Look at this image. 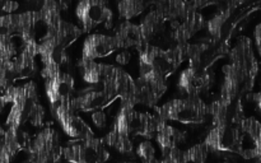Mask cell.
I'll list each match as a JSON object with an SVG mask.
<instances>
[{
  "label": "cell",
  "instance_id": "obj_23",
  "mask_svg": "<svg viewBox=\"0 0 261 163\" xmlns=\"http://www.w3.org/2000/svg\"><path fill=\"white\" fill-rule=\"evenodd\" d=\"M79 69H81L82 78L86 83L88 84H96L103 83L105 76H106L107 71H109L110 65L103 63H96V61H79Z\"/></svg>",
  "mask_w": 261,
  "mask_h": 163
},
{
  "label": "cell",
  "instance_id": "obj_44",
  "mask_svg": "<svg viewBox=\"0 0 261 163\" xmlns=\"http://www.w3.org/2000/svg\"><path fill=\"white\" fill-rule=\"evenodd\" d=\"M223 163H228V162H223Z\"/></svg>",
  "mask_w": 261,
  "mask_h": 163
},
{
  "label": "cell",
  "instance_id": "obj_34",
  "mask_svg": "<svg viewBox=\"0 0 261 163\" xmlns=\"http://www.w3.org/2000/svg\"><path fill=\"white\" fill-rule=\"evenodd\" d=\"M254 43L257 53H259V56L261 58V22L257 23L254 28Z\"/></svg>",
  "mask_w": 261,
  "mask_h": 163
},
{
  "label": "cell",
  "instance_id": "obj_9",
  "mask_svg": "<svg viewBox=\"0 0 261 163\" xmlns=\"http://www.w3.org/2000/svg\"><path fill=\"white\" fill-rule=\"evenodd\" d=\"M75 15L84 32H91L101 24L110 28L114 18L111 8L105 0H83L78 3Z\"/></svg>",
  "mask_w": 261,
  "mask_h": 163
},
{
  "label": "cell",
  "instance_id": "obj_3",
  "mask_svg": "<svg viewBox=\"0 0 261 163\" xmlns=\"http://www.w3.org/2000/svg\"><path fill=\"white\" fill-rule=\"evenodd\" d=\"M154 110L155 115L165 121H176L184 125L204 124L211 116V104L193 97L172 99Z\"/></svg>",
  "mask_w": 261,
  "mask_h": 163
},
{
  "label": "cell",
  "instance_id": "obj_14",
  "mask_svg": "<svg viewBox=\"0 0 261 163\" xmlns=\"http://www.w3.org/2000/svg\"><path fill=\"white\" fill-rule=\"evenodd\" d=\"M117 42L114 36L92 33L87 36L82 46V59L86 61H94L96 59H105L117 50Z\"/></svg>",
  "mask_w": 261,
  "mask_h": 163
},
{
  "label": "cell",
  "instance_id": "obj_36",
  "mask_svg": "<svg viewBox=\"0 0 261 163\" xmlns=\"http://www.w3.org/2000/svg\"><path fill=\"white\" fill-rule=\"evenodd\" d=\"M19 8V4L15 2H0V10L5 13H13Z\"/></svg>",
  "mask_w": 261,
  "mask_h": 163
},
{
  "label": "cell",
  "instance_id": "obj_29",
  "mask_svg": "<svg viewBox=\"0 0 261 163\" xmlns=\"http://www.w3.org/2000/svg\"><path fill=\"white\" fill-rule=\"evenodd\" d=\"M17 55V47L12 40L2 41L0 42V63L13 61Z\"/></svg>",
  "mask_w": 261,
  "mask_h": 163
},
{
  "label": "cell",
  "instance_id": "obj_5",
  "mask_svg": "<svg viewBox=\"0 0 261 163\" xmlns=\"http://www.w3.org/2000/svg\"><path fill=\"white\" fill-rule=\"evenodd\" d=\"M203 143L208 147L209 152L242 155L244 132L236 125H213Z\"/></svg>",
  "mask_w": 261,
  "mask_h": 163
},
{
  "label": "cell",
  "instance_id": "obj_22",
  "mask_svg": "<svg viewBox=\"0 0 261 163\" xmlns=\"http://www.w3.org/2000/svg\"><path fill=\"white\" fill-rule=\"evenodd\" d=\"M166 22H167V18L165 17V14L158 8H155L154 10H150L145 15L144 19L139 24L143 41H144L145 45L149 43V41L154 38L158 33L162 32Z\"/></svg>",
  "mask_w": 261,
  "mask_h": 163
},
{
  "label": "cell",
  "instance_id": "obj_8",
  "mask_svg": "<svg viewBox=\"0 0 261 163\" xmlns=\"http://www.w3.org/2000/svg\"><path fill=\"white\" fill-rule=\"evenodd\" d=\"M63 150V148L60 147L59 134L53 127H45L41 130L31 140L27 148L30 160L35 163L56 162Z\"/></svg>",
  "mask_w": 261,
  "mask_h": 163
},
{
  "label": "cell",
  "instance_id": "obj_10",
  "mask_svg": "<svg viewBox=\"0 0 261 163\" xmlns=\"http://www.w3.org/2000/svg\"><path fill=\"white\" fill-rule=\"evenodd\" d=\"M51 111L63 131L68 137L76 140H87L94 138L92 127L74 112L75 110L71 107V99L63 102L55 108H51Z\"/></svg>",
  "mask_w": 261,
  "mask_h": 163
},
{
  "label": "cell",
  "instance_id": "obj_31",
  "mask_svg": "<svg viewBox=\"0 0 261 163\" xmlns=\"http://www.w3.org/2000/svg\"><path fill=\"white\" fill-rule=\"evenodd\" d=\"M45 108L41 103H37L33 107L32 112H31L30 116V124L33 126H41L43 124V120H45Z\"/></svg>",
  "mask_w": 261,
  "mask_h": 163
},
{
  "label": "cell",
  "instance_id": "obj_13",
  "mask_svg": "<svg viewBox=\"0 0 261 163\" xmlns=\"http://www.w3.org/2000/svg\"><path fill=\"white\" fill-rule=\"evenodd\" d=\"M75 82L69 73L59 71L50 78L45 79V91L51 108H55L63 102L73 98Z\"/></svg>",
  "mask_w": 261,
  "mask_h": 163
},
{
  "label": "cell",
  "instance_id": "obj_17",
  "mask_svg": "<svg viewBox=\"0 0 261 163\" xmlns=\"http://www.w3.org/2000/svg\"><path fill=\"white\" fill-rule=\"evenodd\" d=\"M154 139L157 140V144L162 152V155H165L170 153L171 150L178 148L180 144H184L186 140V134L185 131H181L176 127L171 126L167 124V121L162 120L160 126H158Z\"/></svg>",
  "mask_w": 261,
  "mask_h": 163
},
{
  "label": "cell",
  "instance_id": "obj_21",
  "mask_svg": "<svg viewBox=\"0 0 261 163\" xmlns=\"http://www.w3.org/2000/svg\"><path fill=\"white\" fill-rule=\"evenodd\" d=\"M82 32H83L82 28L76 27L73 23L61 19L60 22L56 23L54 27L47 28L46 35L50 36L51 38H54L59 46H61V47L66 50V47H69L74 41L78 40V38L81 37Z\"/></svg>",
  "mask_w": 261,
  "mask_h": 163
},
{
  "label": "cell",
  "instance_id": "obj_41",
  "mask_svg": "<svg viewBox=\"0 0 261 163\" xmlns=\"http://www.w3.org/2000/svg\"><path fill=\"white\" fill-rule=\"evenodd\" d=\"M256 163H261V159L260 160H256Z\"/></svg>",
  "mask_w": 261,
  "mask_h": 163
},
{
  "label": "cell",
  "instance_id": "obj_38",
  "mask_svg": "<svg viewBox=\"0 0 261 163\" xmlns=\"http://www.w3.org/2000/svg\"><path fill=\"white\" fill-rule=\"evenodd\" d=\"M8 103H9V102H8L7 97H5L4 94H2V96H0V114H2V111L5 108V106H7Z\"/></svg>",
  "mask_w": 261,
  "mask_h": 163
},
{
  "label": "cell",
  "instance_id": "obj_20",
  "mask_svg": "<svg viewBox=\"0 0 261 163\" xmlns=\"http://www.w3.org/2000/svg\"><path fill=\"white\" fill-rule=\"evenodd\" d=\"M204 27V17L199 12H194L189 14L184 20H181L172 32V38L176 41V45L188 43V41L195 35L198 31Z\"/></svg>",
  "mask_w": 261,
  "mask_h": 163
},
{
  "label": "cell",
  "instance_id": "obj_19",
  "mask_svg": "<svg viewBox=\"0 0 261 163\" xmlns=\"http://www.w3.org/2000/svg\"><path fill=\"white\" fill-rule=\"evenodd\" d=\"M114 37L116 40L119 48L137 47L139 50L142 46L145 45L144 41H143L139 24L132 23L130 20H124L122 23H120L119 27L116 28Z\"/></svg>",
  "mask_w": 261,
  "mask_h": 163
},
{
  "label": "cell",
  "instance_id": "obj_27",
  "mask_svg": "<svg viewBox=\"0 0 261 163\" xmlns=\"http://www.w3.org/2000/svg\"><path fill=\"white\" fill-rule=\"evenodd\" d=\"M14 35H18L17 14L0 15V42L12 40Z\"/></svg>",
  "mask_w": 261,
  "mask_h": 163
},
{
  "label": "cell",
  "instance_id": "obj_1",
  "mask_svg": "<svg viewBox=\"0 0 261 163\" xmlns=\"http://www.w3.org/2000/svg\"><path fill=\"white\" fill-rule=\"evenodd\" d=\"M229 63L222 68L223 84L218 98L211 104L213 125L240 126L245 119L241 97L251 93L255 86L259 61L254 52L252 41L249 37L239 38L228 53Z\"/></svg>",
  "mask_w": 261,
  "mask_h": 163
},
{
  "label": "cell",
  "instance_id": "obj_7",
  "mask_svg": "<svg viewBox=\"0 0 261 163\" xmlns=\"http://www.w3.org/2000/svg\"><path fill=\"white\" fill-rule=\"evenodd\" d=\"M135 87L137 82L132 78V75L115 65H110L102 83V88L106 92L110 104L116 99H121L122 103H132L135 106Z\"/></svg>",
  "mask_w": 261,
  "mask_h": 163
},
{
  "label": "cell",
  "instance_id": "obj_32",
  "mask_svg": "<svg viewBox=\"0 0 261 163\" xmlns=\"http://www.w3.org/2000/svg\"><path fill=\"white\" fill-rule=\"evenodd\" d=\"M91 117H92V121H93V124L96 125L98 129H103V127H106L107 116H106V114H105L103 110H98V111L93 112Z\"/></svg>",
  "mask_w": 261,
  "mask_h": 163
},
{
  "label": "cell",
  "instance_id": "obj_37",
  "mask_svg": "<svg viewBox=\"0 0 261 163\" xmlns=\"http://www.w3.org/2000/svg\"><path fill=\"white\" fill-rule=\"evenodd\" d=\"M130 60V53L127 52V51H121V53H119L116 58V61L119 64H121V65H125V64L129 63Z\"/></svg>",
  "mask_w": 261,
  "mask_h": 163
},
{
  "label": "cell",
  "instance_id": "obj_6",
  "mask_svg": "<svg viewBox=\"0 0 261 163\" xmlns=\"http://www.w3.org/2000/svg\"><path fill=\"white\" fill-rule=\"evenodd\" d=\"M68 163H106L110 158L103 139L76 140L66 145L63 150Z\"/></svg>",
  "mask_w": 261,
  "mask_h": 163
},
{
  "label": "cell",
  "instance_id": "obj_33",
  "mask_svg": "<svg viewBox=\"0 0 261 163\" xmlns=\"http://www.w3.org/2000/svg\"><path fill=\"white\" fill-rule=\"evenodd\" d=\"M14 158V153H12L9 149L0 144V163H12Z\"/></svg>",
  "mask_w": 261,
  "mask_h": 163
},
{
  "label": "cell",
  "instance_id": "obj_25",
  "mask_svg": "<svg viewBox=\"0 0 261 163\" xmlns=\"http://www.w3.org/2000/svg\"><path fill=\"white\" fill-rule=\"evenodd\" d=\"M148 4L143 0H121L117 3V10L122 19L130 20L147 9Z\"/></svg>",
  "mask_w": 261,
  "mask_h": 163
},
{
  "label": "cell",
  "instance_id": "obj_18",
  "mask_svg": "<svg viewBox=\"0 0 261 163\" xmlns=\"http://www.w3.org/2000/svg\"><path fill=\"white\" fill-rule=\"evenodd\" d=\"M240 129L250 138L254 147L244 149L241 157L245 159H261V122L255 117H245L240 124Z\"/></svg>",
  "mask_w": 261,
  "mask_h": 163
},
{
  "label": "cell",
  "instance_id": "obj_12",
  "mask_svg": "<svg viewBox=\"0 0 261 163\" xmlns=\"http://www.w3.org/2000/svg\"><path fill=\"white\" fill-rule=\"evenodd\" d=\"M213 75L209 71L189 66L180 73L177 88L186 97L200 98V94L206 93L211 89Z\"/></svg>",
  "mask_w": 261,
  "mask_h": 163
},
{
  "label": "cell",
  "instance_id": "obj_30",
  "mask_svg": "<svg viewBox=\"0 0 261 163\" xmlns=\"http://www.w3.org/2000/svg\"><path fill=\"white\" fill-rule=\"evenodd\" d=\"M137 155L143 160V163H147L149 160L154 159L155 158V148L149 140L139 143L137 148Z\"/></svg>",
  "mask_w": 261,
  "mask_h": 163
},
{
  "label": "cell",
  "instance_id": "obj_11",
  "mask_svg": "<svg viewBox=\"0 0 261 163\" xmlns=\"http://www.w3.org/2000/svg\"><path fill=\"white\" fill-rule=\"evenodd\" d=\"M132 132H130L129 125H127L126 117V106L121 103L119 112L112 122L111 130L107 132L106 137L103 138L106 145L115 148L122 154H130L133 153L134 145L132 142Z\"/></svg>",
  "mask_w": 261,
  "mask_h": 163
},
{
  "label": "cell",
  "instance_id": "obj_16",
  "mask_svg": "<svg viewBox=\"0 0 261 163\" xmlns=\"http://www.w3.org/2000/svg\"><path fill=\"white\" fill-rule=\"evenodd\" d=\"M38 55V42L36 40H28L22 42V50L19 55L13 60L17 73V79L32 78L37 71V64L35 59Z\"/></svg>",
  "mask_w": 261,
  "mask_h": 163
},
{
  "label": "cell",
  "instance_id": "obj_40",
  "mask_svg": "<svg viewBox=\"0 0 261 163\" xmlns=\"http://www.w3.org/2000/svg\"><path fill=\"white\" fill-rule=\"evenodd\" d=\"M147 163H162V159H158V158H154V159L149 160V162H147Z\"/></svg>",
  "mask_w": 261,
  "mask_h": 163
},
{
  "label": "cell",
  "instance_id": "obj_2",
  "mask_svg": "<svg viewBox=\"0 0 261 163\" xmlns=\"http://www.w3.org/2000/svg\"><path fill=\"white\" fill-rule=\"evenodd\" d=\"M139 78L161 91H167V79L189 58L190 45L180 43L173 48H163L149 43L139 48Z\"/></svg>",
  "mask_w": 261,
  "mask_h": 163
},
{
  "label": "cell",
  "instance_id": "obj_28",
  "mask_svg": "<svg viewBox=\"0 0 261 163\" xmlns=\"http://www.w3.org/2000/svg\"><path fill=\"white\" fill-rule=\"evenodd\" d=\"M17 80L14 63H0V92H5L13 86V82Z\"/></svg>",
  "mask_w": 261,
  "mask_h": 163
},
{
  "label": "cell",
  "instance_id": "obj_35",
  "mask_svg": "<svg viewBox=\"0 0 261 163\" xmlns=\"http://www.w3.org/2000/svg\"><path fill=\"white\" fill-rule=\"evenodd\" d=\"M247 99L251 101L252 103L255 104L256 110L259 111V114L261 115V91L260 92H251V93L247 94Z\"/></svg>",
  "mask_w": 261,
  "mask_h": 163
},
{
  "label": "cell",
  "instance_id": "obj_4",
  "mask_svg": "<svg viewBox=\"0 0 261 163\" xmlns=\"http://www.w3.org/2000/svg\"><path fill=\"white\" fill-rule=\"evenodd\" d=\"M3 94L7 97L8 102L12 103L7 117V126L20 129L25 122L30 121L33 107L40 103L37 86L35 82H27L19 87L12 86Z\"/></svg>",
  "mask_w": 261,
  "mask_h": 163
},
{
  "label": "cell",
  "instance_id": "obj_26",
  "mask_svg": "<svg viewBox=\"0 0 261 163\" xmlns=\"http://www.w3.org/2000/svg\"><path fill=\"white\" fill-rule=\"evenodd\" d=\"M209 149L204 143L194 145L188 150L181 153L180 162L178 163H205L208 158Z\"/></svg>",
  "mask_w": 261,
  "mask_h": 163
},
{
  "label": "cell",
  "instance_id": "obj_43",
  "mask_svg": "<svg viewBox=\"0 0 261 163\" xmlns=\"http://www.w3.org/2000/svg\"><path fill=\"white\" fill-rule=\"evenodd\" d=\"M122 163H132V162H122Z\"/></svg>",
  "mask_w": 261,
  "mask_h": 163
},
{
  "label": "cell",
  "instance_id": "obj_39",
  "mask_svg": "<svg viewBox=\"0 0 261 163\" xmlns=\"http://www.w3.org/2000/svg\"><path fill=\"white\" fill-rule=\"evenodd\" d=\"M4 135H5V131L4 129L2 127V125H0V143H2V140L4 139Z\"/></svg>",
  "mask_w": 261,
  "mask_h": 163
},
{
  "label": "cell",
  "instance_id": "obj_24",
  "mask_svg": "<svg viewBox=\"0 0 261 163\" xmlns=\"http://www.w3.org/2000/svg\"><path fill=\"white\" fill-rule=\"evenodd\" d=\"M31 143V138L27 131L20 127V129H14V127H8L5 131L4 139L2 140L0 144L9 149L10 152L17 155L18 152L23 149H27Z\"/></svg>",
  "mask_w": 261,
  "mask_h": 163
},
{
  "label": "cell",
  "instance_id": "obj_15",
  "mask_svg": "<svg viewBox=\"0 0 261 163\" xmlns=\"http://www.w3.org/2000/svg\"><path fill=\"white\" fill-rule=\"evenodd\" d=\"M109 98L103 88H86L71 98V107L82 112H96L109 107Z\"/></svg>",
  "mask_w": 261,
  "mask_h": 163
},
{
  "label": "cell",
  "instance_id": "obj_42",
  "mask_svg": "<svg viewBox=\"0 0 261 163\" xmlns=\"http://www.w3.org/2000/svg\"><path fill=\"white\" fill-rule=\"evenodd\" d=\"M27 163H35V162H31V160H30V162H27Z\"/></svg>",
  "mask_w": 261,
  "mask_h": 163
}]
</instances>
